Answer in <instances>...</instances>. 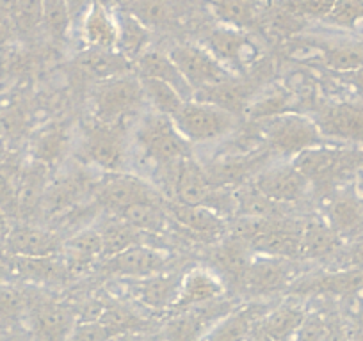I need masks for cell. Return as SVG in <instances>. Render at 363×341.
Wrapping results in <instances>:
<instances>
[{
	"label": "cell",
	"mask_w": 363,
	"mask_h": 341,
	"mask_svg": "<svg viewBox=\"0 0 363 341\" xmlns=\"http://www.w3.org/2000/svg\"><path fill=\"white\" fill-rule=\"evenodd\" d=\"M134 142L143 158L152 163L157 170L193 156V144L178 132L174 121L155 110L145 114L139 120Z\"/></svg>",
	"instance_id": "obj_1"
},
{
	"label": "cell",
	"mask_w": 363,
	"mask_h": 341,
	"mask_svg": "<svg viewBox=\"0 0 363 341\" xmlns=\"http://www.w3.org/2000/svg\"><path fill=\"white\" fill-rule=\"evenodd\" d=\"M26 288L27 309L26 327L33 341H68L73 327L77 325L75 313L69 302L55 299L45 288Z\"/></svg>",
	"instance_id": "obj_2"
},
{
	"label": "cell",
	"mask_w": 363,
	"mask_h": 341,
	"mask_svg": "<svg viewBox=\"0 0 363 341\" xmlns=\"http://www.w3.org/2000/svg\"><path fill=\"white\" fill-rule=\"evenodd\" d=\"M258 135L272 153L296 156L301 151L324 144V135L315 120L299 112H287L267 120L253 121Z\"/></svg>",
	"instance_id": "obj_3"
},
{
	"label": "cell",
	"mask_w": 363,
	"mask_h": 341,
	"mask_svg": "<svg viewBox=\"0 0 363 341\" xmlns=\"http://www.w3.org/2000/svg\"><path fill=\"white\" fill-rule=\"evenodd\" d=\"M174 125L191 144H205V142L219 141L237 128L235 116L226 110L200 102V100H186L180 110L173 116Z\"/></svg>",
	"instance_id": "obj_4"
},
{
	"label": "cell",
	"mask_w": 363,
	"mask_h": 341,
	"mask_svg": "<svg viewBox=\"0 0 363 341\" xmlns=\"http://www.w3.org/2000/svg\"><path fill=\"white\" fill-rule=\"evenodd\" d=\"M145 102V89L134 73L104 80L93 98L95 120L100 123H125V120L134 116Z\"/></svg>",
	"instance_id": "obj_5"
},
{
	"label": "cell",
	"mask_w": 363,
	"mask_h": 341,
	"mask_svg": "<svg viewBox=\"0 0 363 341\" xmlns=\"http://www.w3.org/2000/svg\"><path fill=\"white\" fill-rule=\"evenodd\" d=\"M125 123H95L84 132L82 160L102 173H120L127 166Z\"/></svg>",
	"instance_id": "obj_6"
},
{
	"label": "cell",
	"mask_w": 363,
	"mask_h": 341,
	"mask_svg": "<svg viewBox=\"0 0 363 341\" xmlns=\"http://www.w3.org/2000/svg\"><path fill=\"white\" fill-rule=\"evenodd\" d=\"M239 301L223 297L219 301L194 306L180 313L167 316L166 323L160 327L155 340L159 341H201V337L211 330L216 322L228 315Z\"/></svg>",
	"instance_id": "obj_7"
},
{
	"label": "cell",
	"mask_w": 363,
	"mask_h": 341,
	"mask_svg": "<svg viewBox=\"0 0 363 341\" xmlns=\"http://www.w3.org/2000/svg\"><path fill=\"white\" fill-rule=\"evenodd\" d=\"M95 201L100 208L118 214L134 203H164L166 197L153 187V183L146 182L141 176L120 170L104 173V178L96 182Z\"/></svg>",
	"instance_id": "obj_8"
},
{
	"label": "cell",
	"mask_w": 363,
	"mask_h": 341,
	"mask_svg": "<svg viewBox=\"0 0 363 341\" xmlns=\"http://www.w3.org/2000/svg\"><path fill=\"white\" fill-rule=\"evenodd\" d=\"M298 265L294 260L253 254L239 295L260 301L274 294L287 291L289 287L298 279Z\"/></svg>",
	"instance_id": "obj_9"
},
{
	"label": "cell",
	"mask_w": 363,
	"mask_h": 341,
	"mask_svg": "<svg viewBox=\"0 0 363 341\" xmlns=\"http://www.w3.org/2000/svg\"><path fill=\"white\" fill-rule=\"evenodd\" d=\"M167 54L194 93L235 76V73L230 71L221 61H218L207 48L200 45H174Z\"/></svg>",
	"instance_id": "obj_10"
},
{
	"label": "cell",
	"mask_w": 363,
	"mask_h": 341,
	"mask_svg": "<svg viewBox=\"0 0 363 341\" xmlns=\"http://www.w3.org/2000/svg\"><path fill=\"white\" fill-rule=\"evenodd\" d=\"M205 41V48L235 75L239 69H246L260 59L258 45L240 27L228 23L214 27Z\"/></svg>",
	"instance_id": "obj_11"
},
{
	"label": "cell",
	"mask_w": 363,
	"mask_h": 341,
	"mask_svg": "<svg viewBox=\"0 0 363 341\" xmlns=\"http://www.w3.org/2000/svg\"><path fill=\"white\" fill-rule=\"evenodd\" d=\"M167 263H169V253L148 243H139L116 256L102 260L99 263V270L118 279H139L162 272Z\"/></svg>",
	"instance_id": "obj_12"
},
{
	"label": "cell",
	"mask_w": 363,
	"mask_h": 341,
	"mask_svg": "<svg viewBox=\"0 0 363 341\" xmlns=\"http://www.w3.org/2000/svg\"><path fill=\"white\" fill-rule=\"evenodd\" d=\"M251 185L269 200L281 204H291L301 201L312 183L294 166V162H289L264 167L253 176Z\"/></svg>",
	"instance_id": "obj_13"
},
{
	"label": "cell",
	"mask_w": 363,
	"mask_h": 341,
	"mask_svg": "<svg viewBox=\"0 0 363 341\" xmlns=\"http://www.w3.org/2000/svg\"><path fill=\"white\" fill-rule=\"evenodd\" d=\"M69 279L68 269L61 254L52 256H13L9 254V283L29 287L55 288Z\"/></svg>",
	"instance_id": "obj_14"
},
{
	"label": "cell",
	"mask_w": 363,
	"mask_h": 341,
	"mask_svg": "<svg viewBox=\"0 0 363 341\" xmlns=\"http://www.w3.org/2000/svg\"><path fill=\"white\" fill-rule=\"evenodd\" d=\"M184 272H157L139 279H121L139 306L153 313H169L177 301Z\"/></svg>",
	"instance_id": "obj_15"
},
{
	"label": "cell",
	"mask_w": 363,
	"mask_h": 341,
	"mask_svg": "<svg viewBox=\"0 0 363 341\" xmlns=\"http://www.w3.org/2000/svg\"><path fill=\"white\" fill-rule=\"evenodd\" d=\"M226 294H228L226 284L223 283V279L214 270L208 269V267H194L182 276L177 301L171 306L167 316L184 311V309L194 308V306L219 301V299L226 297Z\"/></svg>",
	"instance_id": "obj_16"
},
{
	"label": "cell",
	"mask_w": 363,
	"mask_h": 341,
	"mask_svg": "<svg viewBox=\"0 0 363 341\" xmlns=\"http://www.w3.org/2000/svg\"><path fill=\"white\" fill-rule=\"evenodd\" d=\"M292 162L310 180V183H320L351 169L358 162V153L320 144L301 151Z\"/></svg>",
	"instance_id": "obj_17"
},
{
	"label": "cell",
	"mask_w": 363,
	"mask_h": 341,
	"mask_svg": "<svg viewBox=\"0 0 363 341\" xmlns=\"http://www.w3.org/2000/svg\"><path fill=\"white\" fill-rule=\"evenodd\" d=\"M251 260H253V250L250 249V245L233 236H228L211 249L208 269H212L221 277L223 283L226 284V290L240 294V287L250 269Z\"/></svg>",
	"instance_id": "obj_18"
},
{
	"label": "cell",
	"mask_w": 363,
	"mask_h": 341,
	"mask_svg": "<svg viewBox=\"0 0 363 341\" xmlns=\"http://www.w3.org/2000/svg\"><path fill=\"white\" fill-rule=\"evenodd\" d=\"M2 247L13 256H52L61 254L62 240L54 229L22 222L9 228Z\"/></svg>",
	"instance_id": "obj_19"
},
{
	"label": "cell",
	"mask_w": 363,
	"mask_h": 341,
	"mask_svg": "<svg viewBox=\"0 0 363 341\" xmlns=\"http://www.w3.org/2000/svg\"><path fill=\"white\" fill-rule=\"evenodd\" d=\"M50 183V167L40 160H29L20 169L18 192H16V219L29 222L41 214L45 192Z\"/></svg>",
	"instance_id": "obj_20"
},
{
	"label": "cell",
	"mask_w": 363,
	"mask_h": 341,
	"mask_svg": "<svg viewBox=\"0 0 363 341\" xmlns=\"http://www.w3.org/2000/svg\"><path fill=\"white\" fill-rule=\"evenodd\" d=\"M96 182H91L84 173H72L48 183L41 203V214L48 219L61 217L73 207L82 203L91 190H95Z\"/></svg>",
	"instance_id": "obj_21"
},
{
	"label": "cell",
	"mask_w": 363,
	"mask_h": 341,
	"mask_svg": "<svg viewBox=\"0 0 363 341\" xmlns=\"http://www.w3.org/2000/svg\"><path fill=\"white\" fill-rule=\"evenodd\" d=\"M102 250V236L96 228H82L62 240L61 256L68 269L69 279H77L99 265Z\"/></svg>",
	"instance_id": "obj_22"
},
{
	"label": "cell",
	"mask_w": 363,
	"mask_h": 341,
	"mask_svg": "<svg viewBox=\"0 0 363 341\" xmlns=\"http://www.w3.org/2000/svg\"><path fill=\"white\" fill-rule=\"evenodd\" d=\"M271 306L262 301L237 304L228 315L211 327L201 341H247L253 327L264 318Z\"/></svg>",
	"instance_id": "obj_23"
},
{
	"label": "cell",
	"mask_w": 363,
	"mask_h": 341,
	"mask_svg": "<svg viewBox=\"0 0 363 341\" xmlns=\"http://www.w3.org/2000/svg\"><path fill=\"white\" fill-rule=\"evenodd\" d=\"M164 208H166L169 219H173L178 226H184L198 236L218 238V236L225 235L228 229V222L225 221V217L203 204H187L166 200Z\"/></svg>",
	"instance_id": "obj_24"
},
{
	"label": "cell",
	"mask_w": 363,
	"mask_h": 341,
	"mask_svg": "<svg viewBox=\"0 0 363 341\" xmlns=\"http://www.w3.org/2000/svg\"><path fill=\"white\" fill-rule=\"evenodd\" d=\"M250 249L253 254H265L296 262L301 258V228H296L284 217L274 219L267 231L250 242Z\"/></svg>",
	"instance_id": "obj_25"
},
{
	"label": "cell",
	"mask_w": 363,
	"mask_h": 341,
	"mask_svg": "<svg viewBox=\"0 0 363 341\" xmlns=\"http://www.w3.org/2000/svg\"><path fill=\"white\" fill-rule=\"evenodd\" d=\"M306 316L308 309L303 302V297L292 295L287 301L269 308L264 318L260 320V325L274 341H292Z\"/></svg>",
	"instance_id": "obj_26"
},
{
	"label": "cell",
	"mask_w": 363,
	"mask_h": 341,
	"mask_svg": "<svg viewBox=\"0 0 363 341\" xmlns=\"http://www.w3.org/2000/svg\"><path fill=\"white\" fill-rule=\"evenodd\" d=\"M75 64L80 71L96 80H102V82L127 75V73H135L134 62L125 57L116 48L111 50V48L87 47L86 50L77 55Z\"/></svg>",
	"instance_id": "obj_27"
},
{
	"label": "cell",
	"mask_w": 363,
	"mask_h": 341,
	"mask_svg": "<svg viewBox=\"0 0 363 341\" xmlns=\"http://www.w3.org/2000/svg\"><path fill=\"white\" fill-rule=\"evenodd\" d=\"M253 96L255 89L247 82H242L237 75L225 80V82L216 83V86L194 93V100L212 103V105L219 107V109L235 116L237 120L246 116V110Z\"/></svg>",
	"instance_id": "obj_28"
},
{
	"label": "cell",
	"mask_w": 363,
	"mask_h": 341,
	"mask_svg": "<svg viewBox=\"0 0 363 341\" xmlns=\"http://www.w3.org/2000/svg\"><path fill=\"white\" fill-rule=\"evenodd\" d=\"M324 137L338 141H363V109L352 105L324 107L317 116Z\"/></svg>",
	"instance_id": "obj_29"
},
{
	"label": "cell",
	"mask_w": 363,
	"mask_h": 341,
	"mask_svg": "<svg viewBox=\"0 0 363 341\" xmlns=\"http://www.w3.org/2000/svg\"><path fill=\"white\" fill-rule=\"evenodd\" d=\"M135 75L138 76H152V79L162 80V82L169 83L171 88L177 89L184 100H193L194 91L189 86L178 66L174 64L169 54L155 50V48H148L145 54L139 55L138 61L134 62Z\"/></svg>",
	"instance_id": "obj_30"
},
{
	"label": "cell",
	"mask_w": 363,
	"mask_h": 341,
	"mask_svg": "<svg viewBox=\"0 0 363 341\" xmlns=\"http://www.w3.org/2000/svg\"><path fill=\"white\" fill-rule=\"evenodd\" d=\"M82 36L87 47L111 48L118 45V23L116 16L107 11L102 0H93L84 13Z\"/></svg>",
	"instance_id": "obj_31"
},
{
	"label": "cell",
	"mask_w": 363,
	"mask_h": 341,
	"mask_svg": "<svg viewBox=\"0 0 363 341\" xmlns=\"http://www.w3.org/2000/svg\"><path fill=\"white\" fill-rule=\"evenodd\" d=\"M298 95L289 86H278L272 83L264 91L255 93L251 98L250 107L246 110V117L251 121L267 120V117L280 116V114L296 112V105H298Z\"/></svg>",
	"instance_id": "obj_32"
},
{
	"label": "cell",
	"mask_w": 363,
	"mask_h": 341,
	"mask_svg": "<svg viewBox=\"0 0 363 341\" xmlns=\"http://www.w3.org/2000/svg\"><path fill=\"white\" fill-rule=\"evenodd\" d=\"M118 23V45L116 50H120L125 57L135 62L139 55L145 54L150 48L152 33L150 27L145 25L134 13L121 11L116 15Z\"/></svg>",
	"instance_id": "obj_33"
},
{
	"label": "cell",
	"mask_w": 363,
	"mask_h": 341,
	"mask_svg": "<svg viewBox=\"0 0 363 341\" xmlns=\"http://www.w3.org/2000/svg\"><path fill=\"white\" fill-rule=\"evenodd\" d=\"M99 322L106 323L114 334L152 333L153 325H155L152 318L114 297H109V302H107Z\"/></svg>",
	"instance_id": "obj_34"
},
{
	"label": "cell",
	"mask_w": 363,
	"mask_h": 341,
	"mask_svg": "<svg viewBox=\"0 0 363 341\" xmlns=\"http://www.w3.org/2000/svg\"><path fill=\"white\" fill-rule=\"evenodd\" d=\"M114 215L123 219L125 222H128L132 228L141 231L143 235H159L166 229L167 221H169L164 203H150V201L134 203Z\"/></svg>",
	"instance_id": "obj_35"
},
{
	"label": "cell",
	"mask_w": 363,
	"mask_h": 341,
	"mask_svg": "<svg viewBox=\"0 0 363 341\" xmlns=\"http://www.w3.org/2000/svg\"><path fill=\"white\" fill-rule=\"evenodd\" d=\"M96 229H99L100 236H102V260L116 256V254L123 253V250L130 249L134 245H139V243H145L143 242V236L145 235L141 231H138L135 228H132L128 222H125L118 215H114L111 221L104 222Z\"/></svg>",
	"instance_id": "obj_36"
},
{
	"label": "cell",
	"mask_w": 363,
	"mask_h": 341,
	"mask_svg": "<svg viewBox=\"0 0 363 341\" xmlns=\"http://www.w3.org/2000/svg\"><path fill=\"white\" fill-rule=\"evenodd\" d=\"M338 249V235L330 224L312 221L301 228V258H326Z\"/></svg>",
	"instance_id": "obj_37"
},
{
	"label": "cell",
	"mask_w": 363,
	"mask_h": 341,
	"mask_svg": "<svg viewBox=\"0 0 363 341\" xmlns=\"http://www.w3.org/2000/svg\"><path fill=\"white\" fill-rule=\"evenodd\" d=\"M69 149V132L65 127H52L38 137L34 144V160H40L45 166L57 167L66 158Z\"/></svg>",
	"instance_id": "obj_38"
},
{
	"label": "cell",
	"mask_w": 363,
	"mask_h": 341,
	"mask_svg": "<svg viewBox=\"0 0 363 341\" xmlns=\"http://www.w3.org/2000/svg\"><path fill=\"white\" fill-rule=\"evenodd\" d=\"M139 80H141L143 89H145L146 100L152 103L153 110L164 114V116H169L173 120L174 114L180 110L182 103L186 102L180 96V93L171 88L169 83L152 79V76H139Z\"/></svg>",
	"instance_id": "obj_39"
},
{
	"label": "cell",
	"mask_w": 363,
	"mask_h": 341,
	"mask_svg": "<svg viewBox=\"0 0 363 341\" xmlns=\"http://www.w3.org/2000/svg\"><path fill=\"white\" fill-rule=\"evenodd\" d=\"M72 27L68 0H43V29L54 41H65Z\"/></svg>",
	"instance_id": "obj_40"
},
{
	"label": "cell",
	"mask_w": 363,
	"mask_h": 341,
	"mask_svg": "<svg viewBox=\"0 0 363 341\" xmlns=\"http://www.w3.org/2000/svg\"><path fill=\"white\" fill-rule=\"evenodd\" d=\"M18 37H30L43 27V0H16L13 9Z\"/></svg>",
	"instance_id": "obj_41"
},
{
	"label": "cell",
	"mask_w": 363,
	"mask_h": 341,
	"mask_svg": "<svg viewBox=\"0 0 363 341\" xmlns=\"http://www.w3.org/2000/svg\"><path fill=\"white\" fill-rule=\"evenodd\" d=\"M134 13L145 25L159 27L169 22V6L164 0H138Z\"/></svg>",
	"instance_id": "obj_42"
},
{
	"label": "cell",
	"mask_w": 363,
	"mask_h": 341,
	"mask_svg": "<svg viewBox=\"0 0 363 341\" xmlns=\"http://www.w3.org/2000/svg\"><path fill=\"white\" fill-rule=\"evenodd\" d=\"M328 18L337 25H352L363 20V0H335Z\"/></svg>",
	"instance_id": "obj_43"
},
{
	"label": "cell",
	"mask_w": 363,
	"mask_h": 341,
	"mask_svg": "<svg viewBox=\"0 0 363 341\" xmlns=\"http://www.w3.org/2000/svg\"><path fill=\"white\" fill-rule=\"evenodd\" d=\"M359 217L358 207H356L354 201L347 200V197H342L337 200L330 208V221L331 228L335 231H340V229H349Z\"/></svg>",
	"instance_id": "obj_44"
},
{
	"label": "cell",
	"mask_w": 363,
	"mask_h": 341,
	"mask_svg": "<svg viewBox=\"0 0 363 341\" xmlns=\"http://www.w3.org/2000/svg\"><path fill=\"white\" fill-rule=\"evenodd\" d=\"M333 4L335 0H287L285 11L294 15L296 18H301V16H328Z\"/></svg>",
	"instance_id": "obj_45"
},
{
	"label": "cell",
	"mask_w": 363,
	"mask_h": 341,
	"mask_svg": "<svg viewBox=\"0 0 363 341\" xmlns=\"http://www.w3.org/2000/svg\"><path fill=\"white\" fill-rule=\"evenodd\" d=\"M326 329L328 322L324 320V316H320L319 313H312V315L308 313L292 341H324L326 340Z\"/></svg>",
	"instance_id": "obj_46"
},
{
	"label": "cell",
	"mask_w": 363,
	"mask_h": 341,
	"mask_svg": "<svg viewBox=\"0 0 363 341\" xmlns=\"http://www.w3.org/2000/svg\"><path fill=\"white\" fill-rule=\"evenodd\" d=\"M16 37H18V30H16L13 15L11 13L0 11V50H4Z\"/></svg>",
	"instance_id": "obj_47"
},
{
	"label": "cell",
	"mask_w": 363,
	"mask_h": 341,
	"mask_svg": "<svg viewBox=\"0 0 363 341\" xmlns=\"http://www.w3.org/2000/svg\"><path fill=\"white\" fill-rule=\"evenodd\" d=\"M107 341H155L152 333H123L109 337Z\"/></svg>",
	"instance_id": "obj_48"
},
{
	"label": "cell",
	"mask_w": 363,
	"mask_h": 341,
	"mask_svg": "<svg viewBox=\"0 0 363 341\" xmlns=\"http://www.w3.org/2000/svg\"><path fill=\"white\" fill-rule=\"evenodd\" d=\"M247 341H274V340H272V337L269 336V334L265 333L264 329H262L260 322H258L257 325L253 327V330H251V334H250V337H247Z\"/></svg>",
	"instance_id": "obj_49"
},
{
	"label": "cell",
	"mask_w": 363,
	"mask_h": 341,
	"mask_svg": "<svg viewBox=\"0 0 363 341\" xmlns=\"http://www.w3.org/2000/svg\"><path fill=\"white\" fill-rule=\"evenodd\" d=\"M9 228H11V222H9V217L6 215V212L0 208V242L4 240V236L8 235Z\"/></svg>",
	"instance_id": "obj_50"
},
{
	"label": "cell",
	"mask_w": 363,
	"mask_h": 341,
	"mask_svg": "<svg viewBox=\"0 0 363 341\" xmlns=\"http://www.w3.org/2000/svg\"><path fill=\"white\" fill-rule=\"evenodd\" d=\"M8 71H9V61H8V57L2 54V50H0V80L4 79L6 73Z\"/></svg>",
	"instance_id": "obj_51"
},
{
	"label": "cell",
	"mask_w": 363,
	"mask_h": 341,
	"mask_svg": "<svg viewBox=\"0 0 363 341\" xmlns=\"http://www.w3.org/2000/svg\"><path fill=\"white\" fill-rule=\"evenodd\" d=\"M16 6V0H0V11H6V13H11L13 15V9Z\"/></svg>",
	"instance_id": "obj_52"
},
{
	"label": "cell",
	"mask_w": 363,
	"mask_h": 341,
	"mask_svg": "<svg viewBox=\"0 0 363 341\" xmlns=\"http://www.w3.org/2000/svg\"><path fill=\"white\" fill-rule=\"evenodd\" d=\"M4 162V144L0 142V163Z\"/></svg>",
	"instance_id": "obj_53"
},
{
	"label": "cell",
	"mask_w": 363,
	"mask_h": 341,
	"mask_svg": "<svg viewBox=\"0 0 363 341\" xmlns=\"http://www.w3.org/2000/svg\"><path fill=\"white\" fill-rule=\"evenodd\" d=\"M155 341H157V340H155Z\"/></svg>",
	"instance_id": "obj_54"
}]
</instances>
